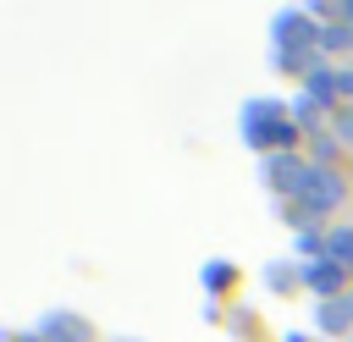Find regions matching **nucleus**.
Segmentation results:
<instances>
[{"instance_id": "obj_3", "label": "nucleus", "mask_w": 353, "mask_h": 342, "mask_svg": "<svg viewBox=\"0 0 353 342\" xmlns=\"http://www.w3.org/2000/svg\"><path fill=\"white\" fill-rule=\"evenodd\" d=\"M342 199H347V182H342L331 165H320V160H314V165H309V177H303V188H298V204H303L309 215H325V210H336Z\"/></svg>"}, {"instance_id": "obj_2", "label": "nucleus", "mask_w": 353, "mask_h": 342, "mask_svg": "<svg viewBox=\"0 0 353 342\" xmlns=\"http://www.w3.org/2000/svg\"><path fill=\"white\" fill-rule=\"evenodd\" d=\"M270 39H276V55H309V50H320V17L314 11H281Z\"/></svg>"}, {"instance_id": "obj_12", "label": "nucleus", "mask_w": 353, "mask_h": 342, "mask_svg": "<svg viewBox=\"0 0 353 342\" xmlns=\"http://www.w3.org/2000/svg\"><path fill=\"white\" fill-rule=\"evenodd\" d=\"M336 94L353 105V66H336Z\"/></svg>"}, {"instance_id": "obj_7", "label": "nucleus", "mask_w": 353, "mask_h": 342, "mask_svg": "<svg viewBox=\"0 0 353 342\" xmlns=\"http://www.w3.org/2000/svg\"><path fill=\"white\" fill-rule=\"evenodd\" d=\"M314 325H320L325 336H353V292L325 298V303L314 309Z\"/></svg>"}, {"instance_id": "obj_9", "label": "nucleus", "mask_w": 353, "mask_h": 342, "mask_svg": "<svg viewBox=\"0 0 353 342\" xmlns=\"http://www.w3.org/2000/svg\"><path fill=\"white\" fill-rule=\"evenodd\" d=\"M320 50H331V55H336V50H353V22H342V17L325 22V28H320Z\"/></svg>"}, {"instance_id": "obj_5", "label": "nucleus", "mask_w": 353, "mask_h": 342, "mask_svg": "<svg viewBox=\"0 0 353 342\" xmlns=\"http://www.w3.org/2000/svg\"><path fill=\"white\" fill-rule=\"evenodd\" d=\"M39 336L44 342H94V325L83 314H72V309H50L39 320Z\"/></svg>"}, {"instance_id": "obj_10", "label": "nucleus", "mask_w": 353, "mask_h": 342, "mask_svg": "<svg viewBox=\"0 0 353 342\" xmlns=\"http://www.w3.org/2000/svg\"><path fill=\"white\" fill-rule=\"evenodd\" d=\"M320 116H325V105H320V99H309V94H298V99H292V121H298V127H320Z\"/></svg>"}, {"instance_id": "obj_14", "label": "nucleus", "mask_w": 353, "mask_h": 342, "mask_svg": "<svg viewBox=\"0 0 353 342\" xmlns=\"http://www.w3.org/2000/svg\"><path fill=\"white\" fill-rule=\"evenodd\" d=\"M342 22H353V0H347V6H342Z\"/></svg>"}, {"instance_id": "obj_1", "label": "nucleus", "mask_w": 353, "mask_h": 342, "mask_svg": "<svg viewBox=\"0 0 353 342\" xmlns=\"http://www.w3.org/2000/svg\"><path fill=\"white\" fill-rule=\"evenodd\" d=\"M298 121H287V105L281 99H248L243 105V138L254 149L270 143V154H287V138H292Z\"/></svg>"}, {"instance_id": "obj_16", "label": "nucleus", "mask_w": 353, "mask_h": 342, "mask_svg": "<svg viewBox=\"0 0 353 342\" xmlns=\"http://www.w3.org/2000/svg\"><path fill=\"white\" fill-rule=\"evenodd\" d=\"M347 342H353V336H347Z\"/></svg>"}, {"instance_id": "obj_13", "label": "nucleus", "mask_w": 353, "mask_h": 342, "mask_svg": "<svg viewBox=\"0 0 353 342\" xmlns=\"http://www.w3.org/2000/svg\"><path fill=\"white\" fill-rule=\"evenodd\" d=\"M6 342H44V336H28V331H11Z\"/></svg>"}, {"instance_id": "obj_11", "label": "nucleus", "mask_w": 353, "mask_h": 342, "mask_svg": "<svg viewBox=\"0 0 353 342\" xmlns=\"http://www.w3.org/2000/svg\"><path fill=\"white\" fill-rule=\"evenodd\" d=\"M336 138H342V143H353V105H342V110H336Z\"/></svg>"}, {"instance_id": "obj_8", "label": "nucleus", "mask_w": 353, "mask_h": 342, "mask_svg": "<svg viewBox=\"0 0 353 342\" xmlns=\"http://www.w3.org/2000/svg\"><path fill=\"white\" fill-rule=\"evenodd\" d=\"M325 259H336L342 270H353V226H331L325 232Z\"/></svg>"}, {"instance_id": "obj_6", "label": "nucleus", "mask_w": 353, "mask_h": 342, "mask_svg": "<svg viewBox=\"0 0 353 342\" xmlns=\"http://www.w3.org/2000/svg\"><path fill=\"white\" fill-rule=\"evenodd\" d=\"M298 276H303L309 292H320V303H325V298H342V281H347V270H342L336 259H303Z\"/></svg>"}, {"instance_id": "obj_15", "label": "nucleus", "mask_w": 353, "mask_h": 342, "mask_svg": "<svg viewBox=\"0 0 353 342\" xmlns=\"http://www.w3.org/2000/svg\"><path fill=\"white\" fill-rule=\"evenodd\" d=\"M287 342H309V336H298V331H292V336H287Z\"/></svg>"}, {"instance_id": "obj_4", "label": "nucleus", "mask_w": 353, "mask_h": 342, "mask_svg": "<svg viewBox=\"0 0 353 342\" xmlns=\"http://www.w3.org/2000/svg\"><path fill=\"white\" fill-rule=\"evenodd\" d=\"M303 177H309V160H298L292 149H287V154H265V182H270L276 193H292V199H298Z\"/></svg>"}]
</instances>
